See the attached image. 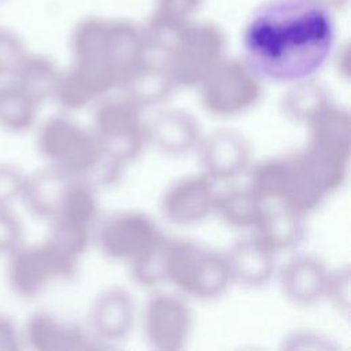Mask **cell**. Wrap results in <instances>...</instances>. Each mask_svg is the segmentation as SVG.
<instances>
[{"instance_id":"obj_1","label":"cell","mask_w":351,"mask_h":351,"mask_svg":"<svg viewBox=\"0 0 351 351\" xmlns=\"http://www.w3.org/2000/svg\"><path fill=\"white\" fill-rule=\"evenodd\" d=\"M337 27L318 0H267L247 18L241 47L259 77L291 84L315 75L329 60Z\"/></svg>"},{"instance_id":"obj_2","label":"cell","mask_w":351,"mask_h":351,"mask_svg":"<svg viewBox=\"0 0 351 351\" xmlns=\"http://www.w3.org/2000/svg\"><path fill=\"white\" fill-rule=\"evenodd\" d=\"M36 100L14 80L0 81V129L18 133L29 126L34 115Z\"/></svg>"},{"instance_id":"obj_3","label":"cell","mask_w":351,"mask_h":351,"mask_svg":"<svg viewBox=\"0 0 351 351\" xmlns=\"http://www.w3.org/2000/svg\"><path fill=\"white\" fill-rule=\"evenodd\" d=\"M21 38L5 26H0V81L12 80L26 58Z\"/></svg>"},{"instance_id":"obj_4","label":"cell","mask_w":351,"mask_h":351,"mask_svg":"<svg viewBox=\"0 0 351 351\" xmlns=\"http://www.w3.org/2000/svg\"><path fill=\"white\" fill-rule=\"evenodd\" d=\"M23 228L14 206H0V258H7L22 244Z\"/></svg>"},{"instance_id":"obj_5","label":"cell","mask_w":351,"mask_h":351,"mask_svg":"<svg viewBox=\"0 0 351 351\" xmlns=\"http://www.w3.org/2000/svg\"><path fill=\"white\" fill-rule=\"evenodd\" d=\"M25 174L11 162H0V206H14L22 199Z\"/></svg>"},{"instance_id":"obj_6","label":"cell","mask_w":351,"mask_h":351,"mask_svg":"<svg viewBox=\"0 0 351 351\" xmlns=\"http://www.w3.org/2000/svg\"><path fill=\"white\" fill-rule=\"evenodd\" d=\"M21 336L11 317L0 313V351H15L19 348Z\"/></svg>"},{"instance_id":"obj_7","label":"cell","mask_w":351,"mask_h":351,"mask_svg":"<svg viewBox=\"0 0 351 351\" xmlns=\"http://www.w3.org/2000/svg\"><path fill=\"white\" fill-rule=\"evenodd\" d=\"M0 1H1V0H0Z\"/></svg>"}]
</instances>
